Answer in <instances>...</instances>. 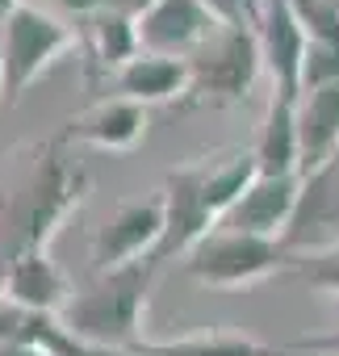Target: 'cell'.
<instances>
[{
  "label": "cell",
  "instance_id": "obj_1",
  "mask_svg": "<svg viewBox=\"0 0 339 356\" xmlns=\"http://www.w3.org/2000/svg\"><path fill=\"white\" fill-rule=\"evenodd\" d=\"M88 193V172L63 155V138L34 147L30 168L22 181L9 189L5 206H0V248H5V264L17 256L47 252L59 227L67 222L72 210H80Z\"/></svg>",
  "mask_w": 339,
  "mask_h": 356
},
{
  "label": "cell",
  "instance_id": "obj_2",
  "mask_svg": "<svg viewBox=\"0 0 339 356\" xmlns=\"http://www.w3.org/2000/svg\"><path fill=\"white\" fill-rule=\"evenodd\" d=\"M155 273H159L155 260H138L130 268L101 273L88 289L72 293V302L59 314L63 327L92 348L134 352L142 343L138 323H142V306H147V293L155 285Z\"/></svg>",
  "mask_w": 339,
  "mask_h": 356
},
{
  "label": "cell",
  "instance_id": "obj_3",
  "mask_svg": "<svg viewBox=\"0 0 339 356\" xmlns=\"http://www.w3.org/2000/svg\"><path fill=\"white\" fill-rule=\"evenodd\" d=\"M264 67V55H260V38H256V26L239 22V26H222L193 59H189V72H193V84H189V105H235L251 92L256 76Z\"/></svg>",
  "mask_w": 339,
  "mask_h": 356
},
{
  "label": "cell",
  "instance_id": "obj_4",
  "mask_svg": "<svg viewBox=\"0 0 339 356\" xmlns=\"http://www.w3.org/2000/svg\"><path fill=\"white\" fill-rule=\"evenodd\" d=\"M0 42H5V105H17L22 92L67 47H76V34L59 17H51V13H42L34 5H22L5 22V30H0Z\"/></svg>",
  "mask_w": 339,
  "mask_h": 356
},
{
  "label": "cell",
  "instance_id": "obj_5",
  "mask_svg": "<svg viewBox=\"0 0 339 356\" xmlns=\"http://www.w3.org/2000/svg\"><path fill=\"white\" fill-rule=\"evenodd\" d=\"M293 264V256L285 252V243L276 239H260V235H243V231H222V235H210L201 239L185 268L193 281L201 285H218V289H239V285H251L276 268Z\"/></svg>",
  "mask_w": 339,
  "mask_h": 356
},
{
  "label": "cell",
  "instance_id": "obj_6",
  "mask_svg": "<svg viewBox=\"0 0 339 356\" xmlns=\"http://www.w3.org/2000/svg\"><path fill=\"white\" fill-rule=\"evenodd\" d=\"M167 235V210H163V193L151 202H130L122 206L92 239V264L97 277L101 273H117L130 268L138 260H155L159 243Z\"/></svg>",
  "mask_w": 339,
  "mask_h": 356
},
{
  "label": "cell",
  "instance_id": "obj_7",
  "mask_svg": "<svg viewBox=\"0 0 339 356\" xmlns=\"http://www.w3.org/2000/svg\"><path fill=\"white\" fill-rule=\"evenodd\" d=\"M226 22L210 9V0H155L138 17V47L147 55L193 59Z\"/></svg>",
  "mask_w": 339,
  "mask_h": 356
},
{
  "label": "cell",
  "instance_id": "obj_8",
  "mask_svg": "<svg viewBox=\"0 0 339 356\" xmlns=\"http://www.w3.org/2000/svg\"><path fill=\"white\" fill-rule=\"evenodd\" d=\"M251 26L260 38V55L264 67L272 72V88L285 101H301V67H306V30L297 22L293 0H256L251 9Z\"/></svg>",
  "mask_w": 339,
  "mask_h": 356
},
{
  "label": "cell",
  "instance_id": "obj_9",
  "mask_svg": "<svg viewBox=\"0 0 339 356\" xmlns=\"http://www.w3.org/2000/svg\"><path fill=\"white\" fill-rule=\"evenodd\" d=\"M301 193H306V176L301 172H293V176H260V181L239 197V206L226 214L222 227L281 243L289 235L293 218H297Z\"/></svg>",
  "mask_w": 339,
  "mask_h": 356
},
{
  "label": "cell",
  "instance_id": "obj_10",
  "mask_svg": "<svg viewBox=\"0 0 339 356\" xmlns=\"http://www.w3.org/2000/svg\"><path fill=\"white\" fill-rule=\"evenodd\" d=\"M297 138H301V176H318L339 163V80L297 101Z\"/></svg>",
  "mask_w": 339,
  "mask_h": 356
},
{
  "label": "cell",
  "instance_id": "obj_11",
  "mask_svg": "<svg viewBox=\"0 0 339 356\" xmlns=\"http://www.w3.org/2000/svg\"><path fill=\"white\" fill-rule=\"evenodd\" d=\"M147 134V109L130 97H117V101H101L92 105L88 113L72 118L63 126V143H92V147H105V151H126L134 147L138 138Z\"/></svg>",
  "mask_w": 339,
  "mask_h": 356
},
{
  "label": "cell",
  "instance_id": "obj_12",
  "mask_svg": "<svg viewBox=\"0 0 339 356\" xmlns=\"http://www.w3.org/2000/svg\"><path fill=\"white\" fill-rule=\"evenodd\" d=\"M5 293L13 306L22 310H38V314H63V306L72 302L63 273L55 268V260L47 252L34 256H17L5 264Z\"/></svg>",
  "mask_w": 339,
  "mask_h": 356
},
{
  "label": "cell",
  "instance_id": "obj_13",
  "mask_svg": "<svg viewBox=\"0 0 339 356\" xmlns=\"http://www.w3.org/2000/svg\"><path fill=\"white\" fill-rule=\"evenodd\" d=\"M113 80H117L122 97H130L138 105H155V101H185L189 84H193V72H189V59H167V55H147L142 51Z\"/></svg>",
  "mask_w": 339,
  "mask_h": 356
},
{
  "label": "cell",
  "instance_id": "obj_14",
  "mask_svg": "<svg viewBox=\"0 0 339 356\" xmlns=\"http://www.w3.org/2000/svg\"><path fill=\"white\" fill-rule=\"evenodd\" d=\"M251 151H256L260 176H293V172H301V138H297V105L293 101L272 92L260 138H256Z\"/></svg>",
  "mask_w": 339,
  "mask_h": 356
},
{
  "label": "cell",
  "instance_id": "obj_15",
  "mask_svg": "<svg viewBox=\"0 0 339 356\" xmlns=\"http://www.w3.org/2000/svg\"><path fill=\"white\" fill-rule=\"evenodd\" d=\"M88 47H92V63L101 72L117 76L130 59L142 55V47H138V17H126V13L88 17Z\"/></svg>",
  "mask_w": 339,
  "mask_h": 356
},
{
  "label": "cell",
  "instance_id": "obj_16",
  "mask_svg": "<svg viewBox=\"0 0 339 356\" xmlns=\"http://www.w3.org/2000/svg\"><path fill=\"white\" fill-rule=\"evenodd\" d=\"M134 356H289V352L243 339L235 331H201L185 339H167V343H138Z\"/></svg>",
  "mask_w": 339,
  "mask_h": 356
},
{
  "label": "cell",
  "instance_id": "obj_17",
  "mask_svg": "<svg viewBox=\"0 0 339 356\" xmlns=\"http://www.w3.org/2000/svg\"><path fill=\"white\" fill-rule=\"evenodd\" d=\"M335 80H339V47L310 42L306 47V67H301V97L322 88V84H335Z\"/></svg>",
  "mask_w": 339,
  "mask_h": 356
},
{
  "label": "cell",
  "instance_id": "obj_18",
  "mask_svg": "<svg viewBox=\"0 0 339 356\" xmlns=\"http://www.w3.org/2000/svg\"><path fill=\"white\" fill-rule=\"evenodd\" d=\"M289 268H293L301 281H310V285H318V289L339 293V248L318 252V256H297Z\"/></svg>",
  "mask_w": 339,
  "mask_h": 356
},
{
  "label": "cell",
  "instance_id": "obj_19",
  "mask_svg": "<svg viewBox=\"0 0 339 356\" xmlns=\"http://www.w3.org/2000/svg\"><path fill=\"white\" fill-rule=\"evenodd\" d=\"M55 5H63L67 13L76 17H101V13H126V17H142L155 0H55Z\"/></svg>",
  "mask_w": 339,
  "mask_h": 356
},
{
  "label": "cell",
  "instance_id": "obj_20",
  "mask_svg": "<svg viewBox=\"0 0 339 356\" xmlns=\"http://www.w3.org/2000/svg\"><path fill=\"white\" fill-rule=\"evenodd\" d=\"M293 352H310V356H339V331L331 335H310V339H297Z\"/></svg>",
  "mask_w": 339,
  "mask_h": 356
},
{
  "label": "cell",
  "instance_id": "obj_21",
  "mask_svg": "<svg viewBox=\"0 0 339 356\" xmlns=\"http://www.w3.org/2000/svg\"><path fill=\"white\" fill-rule=\"evenodd\" d=\"M22 5H26V0H0V30H5V22H9Z\"/></svg>",
  "mask_w": 339,
  "mask_h": 356
},
{
  "label": "cell",
  "instance_id": "obj_22",
  "mask_svg": "<svg viewBox=\"0 0 339 356\" xmlns=\"http://www.w3.org/2000/svg\"><path fill=\"white\" fill-rule=\"evenodd\" d=\"M0 105H5V42H0Z\"/></svg>",
  "mask_w": 339,
  "mask_h": 356
},
{
  "label": "cell",
  "instance_id": "obj_23",
  "mask_svg": "<svg viewBox=\"0 0 339 356\" xmlns=\"http://www.w3.org/2000/svg\"><path fill=\"white\" fill-rule=\"evenodd\" d=\"M289 356H310V352H289Z\"/></svg>",
  "mask_w": 339,
  "mask_h": 356
},
{
  "label": "cell",
  "instance_id": "obj_24",
  "mask_svg": "<svg viewBox=\"0 0 339 356\" xmlns=\"http://www.w3.org/2000/svg\"><path fill=\"white\" fill-rule=\"evenodd\" d=\"M122 356H134V352H122Z\"/></svg>",
  "mask_w": 339,
  "mask_h": 356
},
{
  "label": "cell",
  "instance_id": "obj_25",
  "mask_svg": "<svg viewBox=\"0 0 339 356\" xmlns=\"http://www.w3.org/2000/svg\"><path fill=\"white\" fill-rule=\"evenodd\" d=\"M335 5H339V0H335Z\"/></svg>",
  "mask_w": 339,
  "mask_h": 356
}]
</instances>
